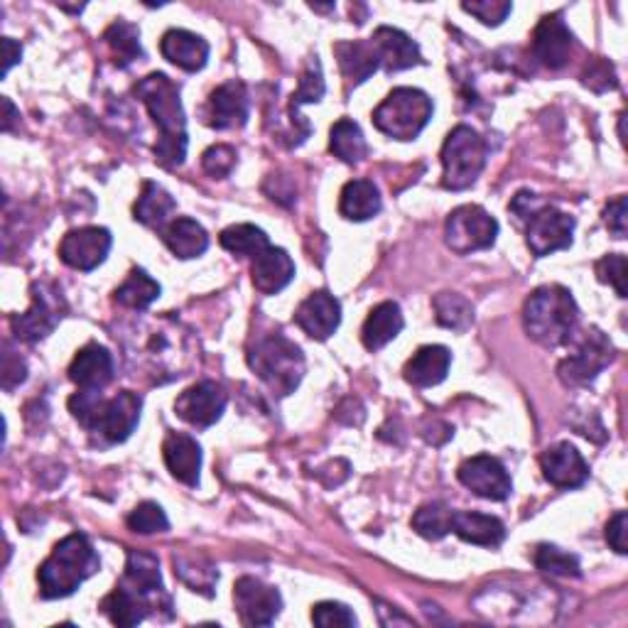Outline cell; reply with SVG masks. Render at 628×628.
Returning a JSON list of instances; mask_svg holds the SVG:
<instances>
[{"instance_id":"1","label":"cell","mask_w":628,"mask_h":628,"mask_svg":"<svg viewBox=\"0 0 628 628\" xmlns=\"http://www.w3.org/2000/svg\"><path fill=\"white\" fill-rule=\"evenodd\" d=\"M135 93L148 106L155 125L160 128V141L155 143L157 162L165 170H175L187 157V116L180 89L172 79H167L160 71H153V75L138 81Z\"/></svg>"},{"instance_id":"2","label":"cell","mask_w":628,"mask_h":628,"mask_svg":"<svg viewBox=\"0 0 628 628\" xmlns=\"http://www.w3.org/2000/svg\"><path fill=\"white\" fill-rule=\"evenodd\" d=\"M143 401L131 391L116 397H103L101 391H81L69 397V411L75 420L89 433H99L106 442H125L141 423Z\"/></svg>"},{"instance_id":"3","label":"cell","mask_w":628,"mask_h":628,"mask_svg":"<svg viewBox=\"0 0 628 628\" xmlns=\"http://www.w3.org/2000/svg\"><path fill=\"white\" fill-rule=\"evenodd\" d=\"M99 568L101 560L91 540L81 532H71L65 540H59L49 558L40 564V594L45 599H65L93 577Z\"/></svg>"},{"instance_id":"4","label":"cell","mask_w":628,"mask_h":628,"mask_svg":"<svg viewBox=\"0 0 628 628\" xmlns=\"http://www.w3.org/2000/svg\"><path fill=\"white\" fill-rule=\"evenodd\" d=\"M580 310L572 292L562 285H542L526 300L523 324L532 341L542 347H562L568 344L577 327Z\"/></svg>"},{"instance_id":"5","label":"cell","mask_w":628,"mask_h":628,"mask_svg":"<svg viewBox=\"0 0 628 628\" xmlns=\"http://www.w3.org/2000/svg\"><path fill=\"white\" fill-rule=\"evenodd\" d=\"M511 212L518 214L520 222H526V240L538 258L572 246L574 218L550 204H540L536 194H516L511 202Z\"/></svg>"},{"instance_id":"6","label":"cell","mask_w":628,"mask_h":628,"mask_svg":"<svg viewBox=\"0 0 628 628\" xmlns=\"http://www.w3.org/2000/svg\"><path fill=\"white\" fill-rule=\"evenodd\" d=\"M248 363L260 375V381L278 395H290L305 375V356L298 344H292L282 334H268L258 339L248 354Z\"/></svg>"},{"instance_id":"7","label":"cell","mask_w":628,"mask_h":628,"mask_svg":"<svg viewBox=\"0 0 628 628\" xmlns=\"http://www.w3.org/2000/svg\"><path fill=\"white\" fill-rule=\"evenodd\" d=\"M433 119V101L420 89H393L373 111V123L395 141H415Z\"/></svg>"},{"instance_id":"8","label":"cell","mask_w":628,"mask_h":628,"mask_svg":"<svg viewBox=\"0 0 628 628\" xmlns=\"http://www.w3.org/2000/svg\"><path fill=\"white\" fill-rule=\"evenodd\" d=\"M489 145L469 125H457L442 145V184L452 192L469 190L484 172Z\"/></svg>"},{"instance_id":"9","label":"cell","mask_w":628,"mask_h":628,"mask_svg":"<svg viewBox=\"0 0 628 628\" xmlns=\"http://www.w3.org/2000/svg\"><path fill=\"white\" fill-rule=\"evenodd\" d=\"M498 222L486 209L464 204L447 216L445 240L459 256H469L474 250H484L496 244Z\"/></svg>"},{"instance_id":"10","label":"cell","mask_w":628,"mask_h":628,"mask_svg":"<svg viewBox=\"0 0 628 628\" xmlns=\"http://www.w3.org/2000/svg\"><path fill=\"white\" fill-rule=\"evenodd\" d=\"M612 359L614 347L606 339V334L599 329H590L568 359H562L558 373L564 385H587L609 366Z\"/></svg>"},{"instance_id":"11","label":"cell","mask_w":628,"mask_h":628,"mask_svg":"<svg viewBox=\"0 0 628 628\" xmlns=\"http://www.w3.org/2000/svg\"><path fill=\"white\" fill-rule=\"evenodd\" d=\"M111 244H113V238H111L109 228H103V226L75 228V232H69L65 238H61L59 258L65 260L69 268L89 273V270L99 268L103 260H106Z\"/></svg>"},{"instance_id":"12","label":"cell","mask_w":628,"mask_h":628,"mask_svg":"<svg viewBox=\"0 0 628 628\" xmlns=\"http://www.w3.org/2000/svg\"><path fill=\"white\" fill-rule=\"evenodd\" d=\"M234 602L246 626H270L282 609L280 592L256 577H240L236 582Z\"/></svg>"},{"instance_id":"13","label":"cell","mask_w":628,"mask_h":628,"mask_svg":"<svg viewBox=\"0 0 628 628\" xmlns=\"http://www.w3.org/2000/svg\"><path fill=\"white\" fill-rule=\"evenodd\" d=\"M457 476L462 484L486 501H506L513 491L506 467L496 457L476 455L459 467Z\"/></svg>"},{"instance_id":"14","label":"cell","mask_w":628,"mask_h":628,"mask_svg":"<svg viewBox=\"0 0 628 628\" xmlns=\"http://www.w3.org/2000/svg\"><path fill=\"white\" fill-rule=\"evenodd\" d=\"M228 397L224 389L214 381H199L190 385L175 401V411L184 423L194 427H212L226 411Z\"/></svg>"},{"instance_id":"15","label":"cell","mask_w":628,"mask_h":628,"mask_svg":"<svg viewBox=\"0 0 628 628\" xmlns=\"http://www.w3.org/2000/svg\"><path fill=\"white\" fill-rule=\"evenodd\" d=\"M59 302H61L59 292H47L45 285L35 288L33 307H30L25 314H18V317H13L15 337L27 344H35L40 339L49 337L61 319Z\"/></svg>"},{"instance_id":"16","label":"cell","mask_w":628,"mask_h":628,"mask_svg":"<svg viewBox=\"0 0 628 628\" xmlns=\"http://www.w3.org/2000/svg\"><path fill=\"white\" fill-rule=\"evenodd\" d=\"M248 121V91L240 81H226L206 101V123L216 131L240 128Z\"/></svg>"},{"instance_id":"17","label":"cell","mask_w":628,"mask_h":628,"mask_svg":"<svg viewBox=\"0 0 628 628\" xmlns=\"http://www.w3.org/2000/svg\"><path fill=\"white\" fill-rule=\"evenodd\" d=\"M295 322H298V327L307 334V337L317 339V341L329 339L332 334L339 329V322H341L339 300L327 290L312 292V295L298 307Z\"/></svg>"},{"instance_id":"18","label":"cell","mask_w":628,"mask_h":628,"mask_svg":"<svg viewBox=\"0 0 628 628\" xmlns=\"http://www.w3.org/2000/svg\"><path fill=\"white\" fill-rule=\"evenodd\" d=\"M540 469L552 486L580 489L590 479V467L570 442H560L546 449L540 457Z\"/></svg>"},{"instance_id":"19","label":"cell","mask_w":628,"mask_h":628,"mask_svg":"<svg viewBox=\"0 0 628 628\" xmlns=\"http://www.w3.org/2000/svg\"><path fill=\"white\" fill-rule=\"evenodd\" d=\"M532 49L548 69H562L568 65L574 49V35L564 25L562 15H546L540 20L532 35Z\"/></svg>"},{"instance_id":"20","label":"cell","mask_w":628,"mask_h":628,"mask_svg":"<svg viewBox=\"0 0 628 628\" xmlns=\"http://www.w3.org/2000/svg\"><path fill=\"white\" fill-rule=\"evenodd\" d=\"M69 379L81 391H101L113 381V356L101 344H87L69 366Z\"/></svg>"},{"instance_id":"21","label":"cell","mask_w":628,"mask_h":628,"mask_svg":"<svg viewBox=\"0 0 628 628\" xmlns=\"http://www.w3.org/2000/svg\"><path fill=\"white\" fill-rule=\"evenodd\" d=\"M371 45L375 47L381 65L389 71H403L415 65H423L420 47L413 37H407L403 30L395 27H379L371 37Z\"/></svg>"},{"instance_id":"22","label":"cell","mask_w":628,"mask_h":628,"mask_svg":"<svg viewBox=\"0 0 628 628\" xmlns=\"http://www.w3.org/2000/svg\"><path fill=\"white\" fill-rule=\"evenodd\" d=\"M162 457L170 474L187 486L199 484V469H202V447L197 439L184 433H170L162 442Z\"/></svg>"},{"instance_id":"23","label":"cell","mask_w":628,"mask_h":628,"mask_svg":"<svg viewBox=\"0 0 628 628\" xmlns=\"http://www.w3.org/2000/svg\"><path fill=\"white\" fill-rule=\"evenodd\" d=\"M250 278H254V285L258 292H263V295H276V292L288 288L290 280L295 278V263H292L288 250L268 246L263 254H258L254 258Z\"/></svg>"},{"instance_id":"24","label":"cell","mask_w":628,"mask_h":628,"mask_svg":"<svg viewBox=\"0 0 628 628\" xmlns=\"http://www.w3.org/2000/svg\"><path fill=\"white\" fill-rule=\"evenodd\" d=\"M160 52L167 61L184 71L204 69L209 59V45L190 30H167L160 42Z\"/></svg>"},{"instance_id":"25","label":"cell","mask_w":628,"mask_h":628,"mask_svg":"<svg viewBox=\"0 0 628 628\" xmlns=\"http://www.w3.org/2000/svg\"><path fill=\"white\" fill-rule=\"evenodd\" d=\"M452 532H457L464 542H471V546L498 548L506 538V526L496 516H486V513L455 511Z\"/></svg>"},{"instance_id":"26","label":"cell","mask_w":628,"mask_h":628,"mask_svg":"<svg viewBox=\"0 0 628 628\" xmlns=\"http://www.w3.org/2000/svg\"><path fill=\"white\" fill-rule=\"evenodd\" d=\"M449 363H452V354H449L447 347H439V344L423 347L405 363V381L417 385V389H433V385L447 379Z\"/></svg>"},{"instance_id":"27","label":"cell","mask_w":628,"mask_h":628,"mask_svg":"<svg viewBox=\"0 0 628 628\" xmlns=\"http://www.w3.org/2000/svg\"><path fill=\"white\" fill-rule=\"evenodd\" d=\"M125 587L143 594L155 606L157 596H167L160 577V562L150 552L128 550V562H125Z\"/></svg>"},{"instance_id":"28","label":"cell","mask_w":628,"mask_h":628,"mask_svg":"<svg viewBox=\"0 0 628 628\" xmlns=\"http://www.w3.org/2000/svg\"><path fill=\"white\" fill-rule=\"evenodd\" d=\"M334 55L339 59L341 75L349 87H359V83L375 75V69L381 67L379 55H375V47L371 42H337V45H334Z\"/></svg>"},{"instance_id":"29","label":"cell","mask_w":628,"mask_h":628,"mask_svg":"<svg viewBox=\"0 0 628 628\" xmlns=\"http://www.w3.org/2000/svg\"><path fill=\"white\" fill-rule=\"evenodd\" d=\"M403 324L405 319L401 307H397L395 302H381V305H375L371 310V314L363 322L361 329L363 347L369 351L383 349L385 344H391L397 334L403 332Z\"/></svg>"},{"instance_id":"30","label":"cell","mask_w":628,"mask_h":628,"mask_svg":"<svg viewBox=\"0 0 628 628\" xmlns=\"http://www.w3.org/2000/svg\"><path fill=\"white\" fill-rule=\"evenodd\" d=\"M162 238H165L167 248H170L172 254L182 260L202 256L209 246V236L204 232V226L197 224L190 216L172 218V222L165 226Z\"/></svg>"},{"instance_id":"31","label":"cell","mask_w":628,"mask_h":628,"mask_svg":"<svg viewBox=\"0 0 628 628\" xmlns=\"http://www.w3.org/2000/svg\"><path fill=\"white\" fill-rule=\"evenodd\" d=\"M148 609H155V606L145 599L143 594L125 587L123 582L101 602V612L106 614L113 624L125 628L138 626L145 616H148Z\"/></svg>"},{"instance_id":"32","label":"cell","mask_w":628,"mask_h":628,"mask_svg":"<svg viewBox=\"0 0 628 628\" xmlns=\"http://www.w3.org/2000/svg\"><path fill=\"white\" fill-rule=\"evenodd\" d=\"M339 212L349 222H369L381 212V192L369 180H354L341 190Z\"/></svg>"},{"instance_id":"33","label":"cell","mask_w":628,"mask_h":628,"mask_svg":"<svg viewBox=\"0 0 628 628\" xmlns=\"http://www.w3.org/2000/svg\"><path fill=\"white\" fill-rule=\"evenodd\" d=\"M175 199L165 187L157 182H143V192L133 206V216L143 226L162 228L165 224H170V214H175Z\"/></svg>"},{"instance_id":"34","label":"cell","mask_w":628,"mask_h":628,"mask_svg":"<svg viewBox=\"0 0 628 628\" xmlns=\"http://www.w3.org/2000/svg\"><path fill=\"white\" fill-rule=\"evenodd\" d=\"M329 150L337 155L341 162L359 165L363 157L369 155V145H366L359 123H354L351 119H341L334 123L329 133Z\"/></svg>"},{"instance_id":"35","label":"cell","mask_w":628,"mask_h":628,"mask_svg":"<svg viewBox=\"0 0 628 628\" xmlns=\"http://www.w3.org/2000/svg\"><path fill=\"white\" fill-rule=\"evenodd\" d=\"M433 307L437 322L452 332H467L474 324V307L459 292H439L433 300Z\"/></svg>"},{"instance_id":"36","label":"cell","mask_w":628,"mask_h":628,"mask_svg":"<svg viewBox=\"0 0 628 628\" xmlns=\"http://www.w3.org/2000/svg\"><path fill=\"white\" fill-rule=\"evenodd\" d=\"M103 40H106V45L113 55V61H116L119 67H131L135 59L143 57L138 27L125 23V20H116V23L106 30Z\"/></svg>"},{"instance_id":"37","label":"cell","mask_w":628,"mask_h":628,"mask_svg":"<svg viewBox=\"0 0 628 628\" xmlns=\"http://www.w3.org/2000/svg\"><path fill=\"white\" fill-rule=\"evenodd\" d=\"M222 240V246L228 250V254L234 256H248V258H256L258 254H263V250L270 246V240L266 236L263 228H258L254 224H236V226H228L218 236Z\"/></svg>"},{"instance_id":"38","label":"cell","mask_w":628,"mask_h":628,"mask_svg":"<svg viewBox=\"0 0 628 628\" xmlns=\"http://www.w3.org/2000/svg\"><path fill=\"white\" fill-rule=\"evenodd\" d=\"M157 298H160V285L141 268L131 270V276L125 278L123 285L116 290V300L123 307L131 310L150 307Z\"/></svg>"},{"instance_id":"39","label":"cell","mask_w":628,"mask_h":628,"mask_svg":"<svg viewBox=\"0 0 628 628\" xmlns=\"http://www.w3.org/2000/svg\"><path fill=\"white\" fill-rule=\"evenodd\" d=\"M175 574L180 577L192 592L212 596L218 572L204 558H177L175 554Z\"/></svg>"},{"instance_id":"40","label":"cell","mask_w":628,"mask_h":628,"mask_svg":"<svg viewBox=\"0 0 628 628\" xmlns=\"http://www.w3.org/2000/svg\"><path fill=\"white\" fill-rule=\"evenodd\" d=\"M452 513L455 511L445 504H427L417 508L413 516V528L417 530V536L427 540H442L447 532H452Z\"/></svg>"},{"instance_id":"41","label":"cell","mask_w":628,"mask_h":628,"mask_svg":"<svg viewBox=\"0 0 628 628\" xmlns=\"http://www.w3.org/2000/svg\"><path fill=\"white\" fill-rule=\"evenodd\" d=\"M536 564L538 570L552 574V577H582L580 560L554 546H540L536 550Z\"/></svg>"},{"instance_id":"42","label":"cell","mask_w":628,"mask_h":628,"mask_svg":"<svg viewBox=\"0 0 628 628\" xmlns=\"http://www.w3.org/2000/svg\"><path fill=\"white\" fill-rule=\"evenodd\" d=\"M128 528L141 536H153V532H167L170 530V520H167L165 511L155 501H143L135 506L128 516Z\"/></svg>"},{"instance_id":"43","label":"cell","mask_w":628,"mask_h":628,"mask_svg":"<svg viewBox=\"0 0 628 628\" xmlns=\"http://www.w3.org/2000/svg\"><path fill=\"white\" fill-rule=\"evenodd\" d=\"M324 97V79H322V67L317 57L310 59L307 69L302 71L300 87L292 93V119L298 116V109L305 106V103H317Z\"/></svg>"},{"instance_id":"44","label":"cell","mask_w":628,"mask_h":628,"mask_svg":"<svg viewBox=\"0 0 628 628\" xmlns=\"http://www.w3.org/2000/svg\"><path fill=\"white\" fill-rule=\"evenodd\" d=\"M312 621L322 628H339V626H356V616L347 604L319 602L312 606Z\"/></svg>"},{"instance_id":"45","label":"cell","mask_w":628,"mask_h":628,"mask_svg":"<svg viewBox=\"0 0 628 628\" xmlns=\"http://www.w3.org/2000/svg\"><path fill=\"white\" fill-rule=\"evenodd\" d=\"M202 167L209 177L214 180H224L234 172L236 167V150L232 145H212L204 155H202Z\"/></svg>"},{"instance_id":"46","label":"cell","mask_w":628,"mask_h":628,"mask_svg":"<svg viewBox=\"0 0 628 628\" xmlns=\"http://www.w3.org/2000/svg\"><path fill=\"white\" fill-rule=\"evenodd\" d=\"M596 278L599 282H606L616 290V295L626 298V256L612 254L604 256L599 263H596Z\"/></svg>"},{"instance_id":"47","label":"cell","mask_w":628,"mask_h":628,"mask_svg":"<svg viewBox=\"0 0 628 628\" xmlns=\"http://www.w3.org/2000/svg\"><path fill=\"white\" fill-rule=\"evenodd\" d=\"M462 8H464V13L474 15L476 20H481V23L491 25V27L504 23L513 10L508 0H479V3H462Z\"/></svg>"},{"instance_id":"48","label":"cell","mask_w":628,"mask_h":628,"mask_svg":"<svg viewBox=\"0 0 628 628\" xmlns=\"http://www.w3.org/2000/svg\"><path fill=\"white\" fill-rule=\"evenodd\" d=\"M582 81H584V87H590L594 91L616 89L614 67L606 59H602V57H594V59L587 61V69H584Z\"/></svg>"},{"instance_id":"49","label":"cell","mask_w":628,"mask_h":628,"mask_svg":"<svg viewBox=\"0 0 628 628\" xmlns=\"http://www.w3.org/2000/svg\"><path fill=\"white\" fill-rule=\"evenodd\" d=\"M604 224L616 238H626V224H628V209L626 197H616L604 209Z\"/></svg>"},{"instance_id":"50","label":"cell","mask_w":628,"mask_h":628,"mask_svg":"<svg viewBox=\"0 0 628 628\" xmlns=\"http://www.w3.org/2000/svg\"><path fill=\"white\" fill-rule=\"evenodd\" d=\"M25 375H27L25 361L20 359V356H15L10 349H5V354H3V389L13 391L15 385H20V383L25 381Z\"/></svg>"},{"instance_id":"51","label":"cell","mask_w":628,"mask_h":628,"mask_svg":"<svg viewBox=\"0 0 628 628\" xmlns=\"http://www.w3.org/2000/svg\"><path fill=\"white\" fill-rule=\"evenodd\" d=\"M626 530H628V518H626L624 511L616 513V516L609 523H606V542H609V546L619 554L628 552Z\"/></svg>"},{"instance_id":"52","label":"cell","mask_w":628,"mask_h":628,"mask_svg":"<svg viewBox=\"0 0 628 628\" xmlns=\"http://www.w3.org/2000/svg\"><path fill=\"white\" fill-rule=\"evenodd\" d=\"M3 52H5V55H3L5 57V61H3V77H8V71L18 65L20 57H23V47H20L15 40L3 37Z\"/></svg>"},{"instance_id":"53","label":"cell","mask_w":628,"mask_h":628,"mask_svg":"<svg viewBox=\"0 0 628 628\" xmlns=\"http://www.w3.org/2000/svg\"><path fill=\"white\" fill-rule=\"evenodd\" d=\"M3 111H5V119H3V133H10L13 131V121L18 119V111L13 103H10V99H3Z\"/></svg>"},{"instance_id":"54","label":"cell","mask_w":628,"mask_h":628,"mask_svg":"<svg viewBox=\"0 0 628 628\" xmlns=\"http://www.w3.org/2000/svg\"><path fill=\"white\" fill-rule=\"evenodd\" d=\"M310 8H312V10H319V13H327V10H334V3H329V5H317V3H310Z\"/></svg>"}]
</instances>
